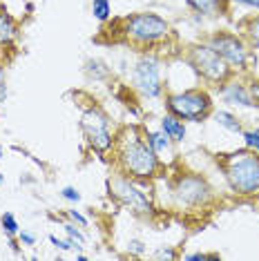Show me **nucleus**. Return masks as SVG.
Returning a JSON list of instances; mask_svg holds the SVG:
<instances>
[{
  "label": "nucleus",
  "mask_w": 259,
  "mask_h": 261,
  "mask_svg": "<svg viewBox=\"0 0 259 261\" xmlns=\"http://www.w3.org/2000/svg\"><path fill=\"white\" fill-rule=\"evenodd\" d=\"M7 98V81H5V67L0 65V103H5Z\"/></svg>",
  "instance_id": "b1692460"
},
{
  "label": "nucleus",
  "mask_w": 259,
  "mask_h": 261,
  "mask_svg": "<svg viewBox=\"0 0 259 261\" xmlns=\"http://www.w3.org/2000/svg\"><path fill=\"white\" fill-rule=\"evenodd\" d=\"M157 259H176V252H172V250H159Z\"/></svg>",
  "instance_id": "7c9ffc66"
},
{
  "label": "nucleus",
  "mask_w": 259,
  "mask_h": 261,
  "mask_svg": "<svg viewBox=\"0 0 259 261\" xmlns=\"http://www.w3.org/2000/svg\"><path fill=\"white\" fill-rule=\"evenodd\" d=\"M3 181H5V176H3V174H0V183H3Z\"/></svg>",
  "instance_id": "473e14b6"
},
{
  "label": "nucleus",
  "mask_w": 259,
  "mask_h": 261,
  "mask_svg": "<svg viewBox=\"0 0 259 261\" xmlns=\"http://www.w3.org/2000/svg\"><path fill=\"white\" fill-rule=\"evenodd\" d=\"M223 174L232 192L248 197L259 192V152L239 150L223 159Z\"/></svg>",
  "instance_id": "f03ea898"
},
{
  "label": "nucleus",
  "mask_w": 259,
  "mask_h": 261,
  "mask_svg": "<svg viewBox=\"0 0 259 261\" xmlns=\"http://www.w3.org/2000/svg\"><path fill=\"white\" fill-rule=\"evenodd\" d=\"M246 38H248V43L252 47H257L259 49V16L257 18H250L246 22Z\"/></svg>",
  "instance_id": "a211bd4d"
},
{
  "label": "nucleus",
  "mask_w": 259,
  "mask_h": 261,
  "mask_svg": "<svg viewBox=\"0 0 259 261\" xmlns=\"http://www.w3.org/2000/svg\"><path fill=\"white\" fill-rule=\"evenodd\" d=\"M186 61L203 81L213 83V85H223V83L230 79L232 69L228 67V63L208 43L192 45L186 54Z\"/></svg>",
  "instance_id": "20e7f679"
},
{
  "label": "nucleus",
  "mask_w": 259,
  "mask_h": 261,
  "mask_svg": "<svg viewBox=\"0 0 259 261\" xmlns=\"http://www.w3.org/2000/svg\"><path fill=\"white\" fill-rule=\"evenodd\" d=\"M250 96H252V100H255V105H259V81H255V83H250Z\"/></svg>",
  "instance_id": "a878e982"
},
{
  "label": "nucleus",
  "mask_w": 259,
  "mask_h": 261,
  "mask_svg": "<svg viewBox=\"0 0 259 261\" xmlns=\"http://www.w3.org/2000/svg\"><path fill=\"white\" fill-rule=\"evenodd\" d=\"M67 215H69V219H72L74 223H79L81 228H85V225H87V217H83V215H81L79 210H69Z\"/></svg>",
  "instance_id": "393cba45"
},
{
  "label": "nucleus",
  "mask_w": 259,
  "mask_h": 261,
  "mask_svg": "<svg viewBox=\"0 0 259 261\" xmlns=\"http://www.w3.org/2000/svg\"><path fill=\"white\" fill-rule=\"evenodd\" d=\"M223 98L228 100V103H235V105H244V108H255V100L250 96V90L246 85H241L237 81H230L223 85Z\"/></svg>",
  "instance_id": "9b49d317"
},
{
  "label": "nucleus",
  "mask_w": 259,
  "mask_h": 261,
  "mask_svg": "<svg viewBox=\"0 0 259 261\" xmlns=\"http://www.w3.org/2000/svg\"><path fill=\"white\" fill-rule=\"evenodd\" d=\"M63 199H67V201H72V203H79L81 201V192L76 188H63Z\"/></svg>",
  "instance_id": "4be33fe9"
},
{
  "label": "nucleus",
  "mask_w": 259,
  "mask_h": 261,
  "mask_svg": "<svg viewBox=\"0 0 259 261\" xmlns=\"http://www.w3.org/2000/svg\"><path fill=\"white\" fill-rule=\"evenodd\" d=\"M81 129H83L85 141L90 143V147L98 154H105L114 147V136L110 132V121L98 108L87 110L81 116Z\"/></svg>",
  "instance_id": "0eeeda50"
},
{
  "label": "nucleus",
  "mask_w": 259,
  "mask_h": 261,
  "mask_svg": "<svg viewBox=\"0 0 259 261\" xmlns=\"http://www.w3.org/2000/svg\"><path fill=\"white\" fill-rule=\"evenodd\" d=\"M49 241H51V243H54V246H56V248H61V250H72V248L76 246V243H74V241H63V239H58V237H54V234H51V237H49ZM76 248H79V246H76Z\"/></svg>",
  "instance_id": "5701e85b"
},
{
  "label": "nucleus",
  "mask_w": 259,
  "mask_h": 261,
  "mask_svg": "<svg viewBox=\"0 0 259 261\" xmlns=\"http://www.w3.org/2000/svg\"><path fill=\"white\" fill-rule=\"evenodd\" d=\"M161 129L174 141V143H179V141L186 139V125L181 123V118H176L172 114H168V116L161 118Z\"/></svg>",
  "instance_id": "4468645a"
},
{
  "label": "nucleus",
  "mask_w": 259,
  "mask_h": 261,
  "mask_svg": "<svg viewBox=\"0 0 259 261\" xmlns=\"http://www.w3.org/2000/svg\"><path fill=\"white\" fill-rule=\"evenodd\" d=\"M172 194L179 205L199 207V205H205L213 199V188L199 174H181L179 179L174 181Z\"/></svg>",
  "instance_id": "6e6552de"
},
{
  "label": "nucleus",
  "mask_w": 259,
  "mask_h": 261,
  "mask_svg": "<svg viewBox=\"0 0 259 261\" xmlns=\"http://www.w3.org/2000/svg\"><path fill=\"white\" fill-rule=\"evenodd\" d=\"M92 14H94V18H96V20L105 22L112 16L110 0H94V3H92Z\"/></svg>",
  "instance_id": "f3484780"
},
{
  "label": "nucleus",
  "mask_w": 259,
  "mask_h": 261,
  "mask_svg": "<svg viewBox=\"0 0 259 261\" xmlns=\"http://www.w3.org/2000/svg\"><path fill=\"white\" fill-rule=\"evenodd\" d=\"M65 232H67L69 234V239H72L74 243H76V246H83V243H85V237H83V232H81V230L79 228H76V225L74 223H65Z\"/></svg>",
  "instance_id": "412c9836"
},
{
  "label": "nucleus",
  "mask_w": 259,
  "mask_h": 261,
  "mask_svg": "<svg viewBox=\"0 0 259 261\" xmlns=\"http://www.w3.org/2000/svg\"><path fill=\"white\" fill-rule=\"evenodd\" d=\"M215 121L219 123L221 127L230 129V132H241V123L237 121V116L230 114V112H217V114H215Z\"/></svg>",
  "instance_id": "dca6fc26"
},
{
  "label": "nucleus",
  "mask_w": 259,
  "mask_h": 261,
  "mask_svg": "<svg viewBox=\"0 0 259 261\" xmlns=\"http://www.w3.org/2000/svg\"><path fill=\"white\" fill-rule=\"evenodd\" d=\"M0 223H3L5 232H7L9 237H16L20 232V225H18V221H16V217L11 215V212H5V215L0 217Z\"/></svg>",
  "instance_id": "6ab92c4d"
},
{
  "label": "nucleus",
  "mask_w": 259,
  "mask_h": 261,
  "mask_svg": "<svg viewBox=\"0 0 259 261\" xmlns=\"http://www.w3.org/2000/svg\"><path fill=\"white\" fill-rule=\"evenodd\" d=\"M110 197H114L121 205L130 207L137 215H152V201L145 192L134 186V181L127 174H114L108 181Z\"/></svg>",
  "instance_id": "423d86ee"
},
{
  "label": "nucleus",
  "mask_w": 259,
  "mask_h": 261,
  "mask_svg": "<svg viewBox=\"0 0 259 261\" xmlns=\"http://www.w3.org/2000/svg\"><path fill=\"white\" fill-rule=\"evenodd\" d=\"M116 154L123 172L134 179H152L161 168L159 154L152 150L148 139L141 136L137 127H127L121 132L116 141Z\"/></svg>",
  "instance_id": "f257e3e1"
},
{
  "label": "nucleus",
  "mask_w": 259,
  "mask_h": 261,
  "mask_svg": "<svg viewBox=\"0 0 259 261\" xmlns=\"http://www.w3.org/2000/svg\"><path fill=\"white\" fill-rule=\"evenodd\" d=\"M123 36L134 45H154L170 34V22L159 14H134L123 20Z\"/></svg>",
  "instance_id": "7ed1b4c3"
},
{
  "label": "nucleus",
  "mask_w": 259,
  "mask_h": 261,
  "mask_svg": "<svg viewBox=\"0 0 259 261\" xmlns=\"http://www.w3.org/2000/svg\"><path fill=\"white\" fill-rule=\"evenodd\" d=\"M130 250L137 252V254H143L145 248H143V243H141V241H130Z\"/></svg>",
  "instance_id": "cd10ccee"
},
{
  "label": "nucleus",
  "mask_w": 259,
  "mask_h": 261,
  "mask_svg": "<svg viewBox=\"0 0 259 261\" xmlns=\"http://www.w3.org/2000/svg\"><path fill=\"white\" fill-rule=\"evenodd\" d=\"M145 139H148V143L152 145V150H154L157 154H161L163 150H168L170 141H172L166 132H163V129H161V132H148V134H145Z\"/></svg>",
  "instance_id": "2eb2a0df"
},
{
  "label": "nucleus",
  "mask_w": 259,
  "mask_h": 261,
  "mask_svg": "<svg viewBox=\"0 0 259 261\" xmlns=\"http://www.w3.org/2000/svg\"><path fill=\"white\" fill-rule=\"evenodd\" d=\"M186 259H219V254H203V252H197V254H188Z\"/></svg>",
  "instance_id": "c756f323"
},
{
  "label": "nucleus",
  "mask_w": 259,
  "mask_h": 261,
  "mask_svg": "<svg viewBox=\"0 0 259 261\" xmlns=\"http://www.w3.org/2000/svg\"><path fill=\"white\" fill-rule=\"evenodd\" d=\"M186 3L190 5L194 11H199V14L221 16V14H226L228 3H230V0H186Z\"/></svg>",
  "instance_id": "ddd939ff"
},
{
  "label": "nucleus",
  "mask_w": 259,
  "mask_h": 261,
  "mask_svg": "<svg viewBox=\"0 0 259 261\" xmlns=\"http://www.w3.org/2000/svg\"><path fill=\"white\" fill-rule=\"evenodd\" d=\"M241 139L248 150L259 152V129H246V132H241Z\"/></svg>",
  "instance_id": "aec40b11"
},
{
  "label": "nucleus",
  "mask_w": 259,
  "mask_h": 261,
  "mask_svg": "<svg viewBox=\"0 0 259 261\" xmlns=\"http://www.w3.org/2000/svg\"><path fill=\"white\" fill-rule=\"evenodd\" d=\"M232 3L246 5V7H252V9H257V11H259V0H232Z\"/></svg>",
  "instance_id": "c85d7f7f"
},
{
  "label": "nucleus",
  "mask_w": 259,
  "mask_h": 261,
  "mask_svg": "<svg viewBox=\"0 0 259 261\" xmlns=\"http://www.w3.org/2000/svg\"><path fill=\"white\" fill-rule=\"evenodd\" d=\"M168 112L181 121H203L213 112V100L203 90H186L166 98Z\"/></svg>",
  "instance_id": "39448f33"
},
{
  "label": "nucleus",
  "mask_w": 259,
  "mask_h": 261,
  "mask_svg": "<svg viewBox=\"0 0 259 261\" xmlns=\"http://www.w3.org/2000/svg\"><path fill=\"white\" fill-rule=\"evenodd\" d=\"M18 38V27L16 20L7 14V9L0 5V47H9L14 45V40Z\"/></svg>",
  "instance_id": "f8f14e48"
},
{
  "label": "nucleus",
  "mask_w": 259,
  "mask_h": 261,
  "mask_svg": "<svg viewBox=\"0 0 259 261\" xmlns=\"http://www.w3.org/2000/svg\"><path fill=\"white\" fill-rule=\"evenodd\" d=\"M132 87L148 98L161 96V92H163L161 63L152 56H143L141 61H137V65L132 69Z\"/></svg>",
  "instance_id": "9d476101"
},
{
  "label": "nucleus",
  "mask_w": 259,
  "mask_h": 261,
  "mask_svg": "<svg viewBox=\"0 0 259 261\" xmlns=\"http://www.w3.org/2000/svg\"><path fill=\"white\" fill-rule=\"evenodd\" d=\"M208 45L228 63V67L230 69H246L248 58H250V51H248V45L244 43V38H239L237 34L217 32V34L210 36Z\"/></svg>",
  "instance_id": "1a4fd4ad"
},
{
  "label": "nucleus",
  "mask_w": 259,
  "mask_h": 261,
  "mask_svg": "<svg viewBox=\"0 0 259 261\" xmlns=\"http://www.w3.org/2000/svg\"><path fill=\"white\" fill-rule=\"evenodd\" d=\"M18 237H20L22 243H27V246H34V243H36V237L29 234V232H18Z\"/></svg>",
  "instance_id": "bb28decb"
},
{
  "label": "nucleus",
  "mask_w": 259,
  "mask_h": 261,
  "mask_svg": "<svg viewBox=\"0 0 259 261\" xmlns=\"http://www.w3.org/2000/svg\"><path fill=\"white\" fill-rule=\"evenodd\" d=\"M0 159H3V145H0Z\"/></svg>",
  "instance_id": "2f4dec72"
}]
</instances>
